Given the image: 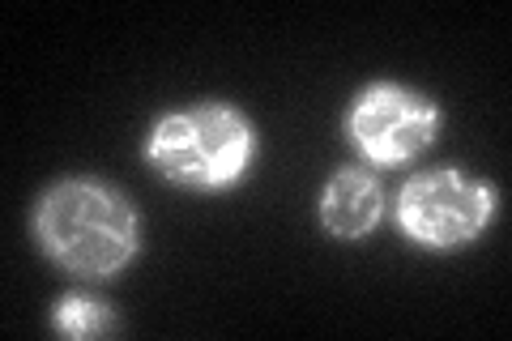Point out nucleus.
Returning a JSON list of instances; mask_svg holds the SVG:
<instances>
[{
	"label": "nucleus",
	"instance_id": "obj_1",
	"mask_svg": "<svg viewBox=\"0 0 512 341\" xmlns=\"http://www.w3.org/2000/svg\"><path fill=\"white\" fill-rule=\"evenodd\" d=\"M43 243L77 273H111L133 252L137 226L120 197L94 184H64L43 205Z\"/></svg>",
	"mask_w": 512,
	"mask_h": 341
},
{
	"label": "nucleus",
	"instance_id": "obj_4",
	"mask_svg": "<svg viewBox=\"0 0 512 341\" xmlns=\"http://www.w3.org/2000/svg\"><path fill=\"white\" fill-rule=\"evenodd\" d=\"M431 128H436V116L423 99L402 90H376L367 94L355 111V137L372 158H410L419 154L431 141Z\"/></svg>",
	"mask_w": 512,
	"mask_h": 341
},
{
	"label": "nucleus",
	"instance_id": "obj_5",
	"mask_svg": "<svg viewBox=\"0 0 512 341\" xmlns=\"http://www.w3.org/2000/svg\"><path fill=\"white\" fill-rule=\"evenodd\" d=\"M380 214V192L359 171H346L325 192V222L338 235H363Z\"/></svg>",
	"mask_w": 512,
	"mask_h": 341
},
{
	"label": "nucleus",
	"instance_id": "obj_3",
	"mask_svg": "<svg viewBox=\"0 0 512 341\" xmlns=\"http://www.w3.org/2000/svg\"><path fill=\"white\" fill-rule=\"evenodd\" d=\"M487 214H491V197L453 171H436L414 180L402 201V218L410 226V235L427 243L470 239L487 222Z\"/></svg>",
	"mask_w": 512,
	"mask_h": 341
},
{
	"label": "nucleus",
	"instance_id": "obj_2",
	"mask_svg": "<svg viewBox=\"0 0 512 341\" xmlns=\"http://www.w3.org/2000/svg\"><path fill=\"white\" fill-rule=\"evenodd\" d=\"M154 158L171 180L184 184H222L244 167L248 128L231 111H192L158 128Z\"/></svg>",
	"mask_w": 512,
	"mask_h": 341
},
{
	"label": "nucleus",
	"instance_id": "obj_6",
	"mask_svg": "<svg viewBox=\"0 0 512 341\" xmlns=\"http://www.w3.org/2000/svg\"><path fill=\"white\" fill-rule=\"evenodd\" d=\"M60 324H64L69 333H103V329H107V316H103L94 303H77V299H73V303L60 307Z\"/></svg>",
	"mask_w": 512,
	"mask_h": 341
}]
</instances>
